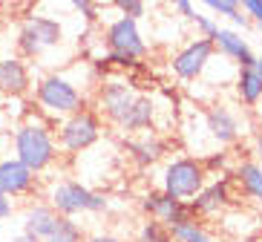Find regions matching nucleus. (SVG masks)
<instances>
[{
    "instance_id": "1",
    "label": "nucleus",
    "mask_w": 262,
    "mask_h": 242,
    "mask_svg": "<svg viewBox=\"0 0 262 242\" xmlns=\"http://www.w3.org/2000/svg\"><path fill=\"white\" fill-rule=\"evenodd\" d=\"M12 147H15V159L20 164H26L35 176L47 173L58 159L55 133L49 130V124H43L38 118H29L17 127L15 136H12Z\"/></svg>"
},
{
    "instance_id": "2",
    "label": "nucleus",
    "mask_w": 262,
    "mask_h": 242,
    "mask_svg": "<svg viewBox=\"0 0 262 242\" xmlns=\"http://www.w3.org/2000/svg\"><path fill=\"white\" fill-rule=\"evenodd\" d=\"M47 205L52 208L58 216H67V219H75L81 213H101L107 211V196L98 193V190L86 188L75 179H61L55 182L47 193Z\"/></svg>"
},
{
    "instance_id": "3",
    "label": "nucleus",
    "mask_w": 262,
    "mask_h": 242,
    "mask_svg": "<svg viewBox=\"0 0 262 242\" xmlns=\"http://www.w3.org/2000/svg\"><path fill=\"white\" fill-rule=\"evenodd\" d=\"M35 101L43 113L49 116H72L78 109H84V93H81V86L75 81H70L67 75H43L35 86Z\"/></svg>"
},
{
    "instance_id": "4",
    "label": "nucleus",
    "mask_w": 262,
    "mask_h": 242,
    "mask_svg": "<svg viewBox=\"0 0 262 242\" xmlns=\"http://www.w3.org/2000/svg\"><path fill=\"white\" fill-rule=\"evenodd\" d=\"M205 185H208V173L196 156L173 159L162 173V190L179 202H190Z\"/></svg>"
},
{
    "instance_id": "5",
    "label": "nucleus",
    "mask_w": 262,
    "mask_h": 242,
    "mask_svg": "<svg viewBox=\"0 0 262 242\" xmlns=\"http://www.w3.org/2000/svg\"><path fill=\"white\" fill-rule=\"evenodd\" d=\"M63 40V26L49 15H29L17 29V52L20 58H38L47 49L58 47Z\"/></svg>"
},
{
    "instance_id": "6",
    "label": "nucleus",
    "mask_w": 262,
    "mask_h": 242,
    "mask_svg": "<svg viewBox=\"0 0 262 242\" xmlns=\"http://www.w3.org/2000/svg\"><path fill=\"white\" fill-rule=\"evenodd\" d=\"M101 116L95 109H78L72 116H67L58 127V144H61L63 153H84L93 144H98L101 139Z\"/></svg>"
},
{
    "instance_id": "7",
    "label": "nucleus",
    "mask_w": 262,
    "mask_h": 242,
    "mask_svg": "<svg viewBox=\"0 0 262 242\" xmlns=\"http://www.w3.org/2000/svg\"><path fill=\"white\" fill-rule=\"evenodd\" d=\"M104 40H107L110 55H118V58H127V61L139 63L147 55V43L141 38V29L130 17H116L107 26V32H104Z\"/></svg>"
},
{
    "instance_id": "8",
    "label": "nucleus",
    "mask_w": 262,
    "mask_h": 242,
    "mask_svg": "<svg viewBox=\"0 0 262 242\" xmlns=\"http://www.w3.org/2000/svg\"><path fill=\"white\" fill-rule=\"evenodd\" d=\"M213 58H216L213 40L196 38V40H190L185 49H179V52L173 55L170 67H173V72H176V78H182V81H196L202 72L210 67V61H213Z\"/></svg>"
},
{
    "instance_id": "9",
    "label": "nucleus",
    "mask_w": 262,
    "mask_h": 242,
    "mask_svg": "<svg viewBox=\"0 0 262 242\" xmlns=\"http://www.w3.org/2000/svg\"><path fill=\"white\" fill-rule=\"evenodd\" d=\"M141 211L147 213V219H156L167 228L185 225V222H193V211L187 202H179L173 196H167L164 190H150V193L141 196Z\"/></svg>"
},
{
    "instance_id": "10",
    "label": "nucleus",
    "mask_w": 262,
    "mask_h": 242,
    "mask_svg": "<svg viewBox=\"0 0 262 242\" xmlns=\"http://www.w3.org/2000/svg\"><path fill=\"white\" fill-rule=\"evenodd\" d=\"M35 190H38V176L26 164H20L15 156L0 159V193L15 202L20 196H32Z\"/></svg>"
},
{
    "instance_id": "11",
    "label": "nucleus",
    "mask_w": 262,
    "mask_h": 242,
    "mask_svg": "<svg viewBox=\"0 0 262 242\" xmlns=\"http://www.w3.org/2000/svg\"><path fill=\"white\" fill-rule=\"evenodd\" d=\"M133 101H136V93H133L130 84H124V81H107L98 93L101 113H104L116 127L124 121V116H127V109L133 107Z\"/></svg>"
},
{
    "instance_id": "12",
    "label": "nucleus",
    "mask_w": 262,
    "mask_h": 242,
    "mask_svg": "<svg viewBox=\"0 0 262 242\" xmlns=\"http://www.w3.org/2000/svg\"><path fill=\"white\" fill-rule=\"evenodd\" d=\"M187 205H190V211L196 219L213 216V213L225 211V208L231 205V179L225 176V179H216V182H210V185H205Z\"/></svg>"
},
{
    "instance_id": "13",
    "label": "nucleus",
    "mask_w": 262,
    "mask_h": 242,
    "mask_svg": "<svg viewBox=\"0 0 262 242\" xmlns=\"http://www.w3.org/2000/svg\"><path fill=\"white\" fill-rule=\"evenodd\" d=\"M32 86L29 67L20 55H3L0 58V93L6 95H26Z\"/></svg>"
},
{
    "instance_id": "14",
    "label": "nucleus",
    "mask_w": 262,
    "mask_h": 242,
    "mask_svg": "<svg viewBox=\"0 0 262 242\" xmlns=\"http://www.w3.org/2000/svg\"><path fill=\"white\" fill-rule=\"evenodd\" d=\"M213 47L219 49L225 58L236 61L239 70H251V67L256 63V55H254V49H251V43H248L236 29H225V26H219V32H216V38H213Z\"/></svg>"
},
{
    "instance_id": "15",
    "label": "nucleus",
    "mask_w": 262,
    "mask_h": 242,
    "mask_svg": "<svg viewBox=\"0 0 262 242\" xmlns=\"http://www.w3.org/2000/svg\"><path fill=\"white\" fill-rule=\"evenodd\" d=\"M58 219L61 216H58L47 202H35L24 211V222H20V225H24V234H29V236H35V239L43 242L55 231Z\"/></svg>"
},
{
    "instance_id": "16",
    "label": "nucleus",
    "mask_w": 262,
    "mask_h": 242,
    "mask_svg": "<svg viewBox=\"0 0 262 242\" xmlns=\"http://www.w3.org/2000/svg\"><path fill=\"white\" fill-rule=\"evenodd\" d=\"M205 124L210 130V139L219 144H233L239 139V118L228 107H210L205 116Z\"/></svg>"
},
{
    "instance_id": "17",
    "label": "nucleus",
    "mask_w": 262,
    "mask_h": 242,
    "mask_svg": "<svg viewBox=\"0 0 262 242\" xmlns=\"http://www.w3.org/2000/svg\"><path fill=\"white\" fill-rule=\"evenodd\" d=\"M127 153H130L133 164L144 170V167L156 164L164 153H167V141L159 139V136H153V133H144V136H139V139L127 141Z\"/></svg>"
},
{
    "instance_id": "18",
    "label": "nucleus",
    "mask_w": 262,
    "mask_h": 242,
    "mask_svg": "<svg viewBox=\"0 0 262 242\" xmlns=\"http://www.w3.org/2000/svg\"><path fill=\"white\" fill-rule=\"evenodd\" d=\"M156 121V101L150 95H136L133 107L127 109L124 121L118 124L121 133H147Z\"/></svg>"
},
{
    "instance_id": "19",
    "label": "nucleus",
    "mask_w": 262,
    "mask_h": 242,
    "mask_svg": "<svg viewBox=\"0 0 262 242\" xmlns=\"http://www.w3.org/2000/svg\"><path fill=\"white\" fill-rule=\"evenodd\" d=\"M233 179H236L239 190L262 205V164L256 162H239L236 170H233Z\"/></svg>"
},
{
    "instance_id": "20",
    "label": "nucleus",
    "mask_w": 262,
    "mask_h": 242,
    "mask_svg": "<svg viewBox=\"0 0 262 242\" xmlns=\"http://www.w3.org/2000/svg\"><path fill=\"white\" fill-rule=\"evenodd\" d=\"M236 98L245 107H256L262 101V78L256 75V70H239L236 75Z\"/></svg>"
},
{
    "instance_id": "21",
    "label": "nucleus",
    "mask_w": 262,
    "mask_h": 242,
    "mask_svg": "<svg viewBox=\"0 0 262 242\" xmlns=\"http://www.w3.org/2000/svg\"><path fill=\"white\" fill-rule=\"evenodd\" d=\"M86 236H84V228L78 225L75 219H67V216H61L58 219V225H55V231L47 236L43 242H84Z\"/></svg>"
},
{
    "instance_id": "22",
    "label": "nucleus",
    "mask_w": 262,
    "mask_h": 242,
    "mask_svg": "<svg viewBox=\"0 0 262 242\" xmlns=\"http://www.w3.org/2000/svg\"><path fill=\"white\" fill-rule=\"evenodd\" d=\"M170 236L173 242H216L213 236L199 225V219H193V222H185V225H176L170 228Z\"/></svg>"
},
{
    "instance_id": "23",
    "label": "nucleus",
    "mask_w": 262,
    "mask_h": 242,
    "mask_svg": "<svg viewBox=\"0 0 262 242\" xmlns=\"http://www.w3.org/2000/svg\"><path fill=\"white\" fill-rule=\"evenodd\" d=\"M208 9L213 12V15H219V17H231L236 26L251 24V20L242 15V3H236V0H208Z\"/></svg>"
},
{
    "instance_id": "24",
    "label": "nucleus",
    "mask_w": 262,
    "mask_h": 242,
    "mask_svg": "<svg viewBox=\"0 0 262 242\" xmlns=\"http://www.w3.org/2000/svg\"><path fill=\"white\" fill-rule=\"evenodd\" d=\"M139 242H173V236H170V228L162 225V222H156V219H147V222H141L139 228V236H136Z\"/></svg>"
},
{
    "instance_id": "25",
    "label": "nucleus",
    "mask_w": 262,
    "mask_h": 242,
    "mask_svg": "<svg viewBox=\"0 0 262 242\" xmlns=\"http://www.w3.org/2000/svg\"><path fill=\"white\" fill-rule=\"evenodd\" d=\"M116 9L121 12V17H130V20H136V24L147 15V3H141V0H118Z\"/></svg>"
},
{
    "instance_id": "26",
    "label": "nucleus",
    "mask_w": 262,
    "mask_h": 242,
    "mask_svg": "<svg viewBox=\"0 0 262 242\" xmlns=\"http://www.w3.org/2000/svg\"><path fill=\"white\" fill-rule=\"evenodd\" d=\"M193 24L199 26V38H208V40H213L216 38V32H219V24H216V17H210V15H196L193 17Z\"/></svg>"
},
{
    "instance_id": "27",
    "label": "nucleus",
    "mask_w": 262,
    "mask_h": 242,
    "mask_svg": "<svg viewBox=\"0 0 262 242\" xmlns=\"http://www.w3.org/2000/svg\"><path fill=\"white\" fill-rule=\"evenodd\" d=\"M228 159H231V153L219 150V153H210V156L199 159V162H202V167H205V173H210V170H225V167H228Z\"/></svg>"
},
{
    "instance_id": "28",
    "label": "nucleus",
    "mask_w": 262,
    "mask_h": 242,
    "mask_svg": "<svg viewBox=\"0 0 262 242\" xmlns=\"http://www.w3.org/2000/svg\"><path fill=\"white\" fill-rule=\"evenodd\" d=\"M72 9H75L84 20H90V24L98 17V6H95V3H90V0H75V3H72Z\"/></svg>"
},
{
    "instance_id": "29",
    "label": "nucleus",
    "mask_w": 262,
    "mask_h": 242,
    "mask_svg": "<svg viewBox=\"0 0 262 242\" xmlns=\"http://www.w3.org/2000/svg\"><path fill=\"white\" fill-rule=\"evenodd\" d=\"M176 12H179L182 17H187V20H193V17L199 15V9L193 6L190 0H176Z\"/></svg>"
},
{
    "instance_id": "30",
    "label": "nucleus",
    "mask_w": 262,
    "mask_h": 242,
    "mask_svg": "<svg viewBox=\"0 0 262 242\" xmlns=\"http://www.w3.org/2000/svg\"><path fill=\"white\" fill-rule=\"evenodd\" d=\"M12 213H15V202H12L9 196L0 193V225H3V222H6V219L12 216Z\"/></svg>"
},
{
    "instance_id": "31",
    "label": "nucleus",
    "mask_w": 262,
    "mask_h": 242,
    "mask_svg": "<svg viewBox=\"0 0 262 242\" xmlns=\"http://www.w3.org/2000/svg\"><path fill=\"white\" fill-rule=\"evenodd\" d=\"M84 242H124V239H118L113 234H93V236H86Z\"/></svg>"
},
{
    "instance_id": "32",
    "label": "nucleus",
    "mask_w": 262,
    "mask_h": 242,
    "mask_svg": "<svg viewBox=\"0 0 262 242\" xmlns=\"http://www.w3.org/2000/svg\"><path fill=\"white\" fill-rule=\"evenodd\" d=\"M9 242H40V239H35V236H29V234H24V231H20V234H17V236H12Z\"/></svg>"
},
{
    "instance_id": "33",
    "label": "nucleus",
    "mask_w": 262,
    "mask_h": 242,
    "mask_svg": "<svg viewBox=\"0 0 262 242\" xmlns=\"http://www.w3.org/2000/svg\"><path fill=\"white\" fill-rule=\"evenodd\" d=\"M254 70H256V75L262 78V55H256V63H254Z\"/></svg>"
},
{
    "instance_id": "34",
    "label": "nucleus",
    "mask_w": 262,
    "mask_h": 242,
    "mask_svg": "<svg viewBox=\"0 0 262 242\" xmlns=\"http://www.w3.org/2000/svg\"><path fill=\"white\" fill-rule=\"evenodd\" d=\"M256 159H259V162H256V164H262V139L256 141Z\"/></svg>"
},
{
    "instance_id": "35",
    "label": "nucleus",
    "mask_w": 262,
    "mask_h": 242,
    "mask_svg": "<svg viewBox=\"0 0 262 242\" xmlns=\"http://www.w3.org/2000/svg\"><path fill=\"white\" fill-rule=\"evenodd\" d=\"M0 159H3V133H0Z\"/></svg>"
},
{
    "instance_id": "36",
    "label": "nucleus",
    "mask_w": 262,
    "mask_h": 242,
    "mask_svg": "<svg viewBox=\"0 0 262 242\" xmlns=\"http://www.w3.org/2000/svg\"><path fill=\"white\" fill-rule=\"evenodd\" d=\"M3 12H6V3H0V17H3Z\"/></svg>"
},
{
    "instance_id": "37",
    "label": "nucleus",
    "mask_w": 262,
    "mask_h": 242,
    "mask_svg": "<svg viewBox=\"0 0 262 242\" xmlns=\"http://www.w3.org/2000/svg\"><path fill=\"white\" fill-rule=\"evenodd\" d=\"M239 242H262V239H239Z\"/></svg>"
}]
</instances>
